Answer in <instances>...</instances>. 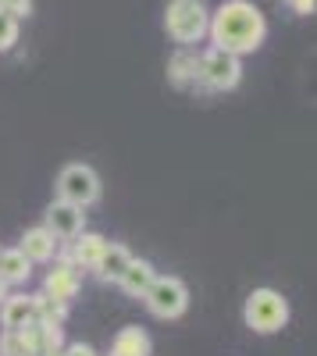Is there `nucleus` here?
Wrapping results in <instances>:
<instances>
[{
    "label": "nucleus",
    "mask_w": 317,
    "mask_h": 356,
    "mask_svg": "<svg viewBox=\"0 0 317 356\" xmlns=\"http://www.w3.org/2000/svg\"><path fill=\"white\" fill-rule=\"evenodd\" d=\"M243 317H246V328L250 332L275 335V332L285 328V321H289V303H285V296L275 292V289H253L246 296Z\"/></svg>",
    "instance_id": "obj_3"
},
{
    "label": "nucleus",
    "mask_w": 317,
    "mask_h": 356,
    "mask_svg": "<svg viewBox=\"0 0 317 356\" xmlns=\"http://www.w3.org/2000/svg\"><path fill=\"white\" fill-rule=\"evenodd\" d=\"M18 250L25 253L29 264H47V260L57 257V239L40 225V228H29V232L22 235V246H18Z\"/></svg>",
    "instance_id": "obj_10"
},
{
    "label": "nucleus",
    "mask_w": 317,
    "mask_h": 356,
    "mask_svg": "<svg viewBox=\"0 0 317 356\" xmlns=\"http://www.w3.org/2000/svg\"><path fill=\"white\" fill-rule=\"evenodd\" d=\"M104 250H107V239L104 235H97V232H82L79 239H75V250H72V264H79V267H93L100 264V257H104Z\"/></svg>",
    "instance_id": "obj_13"
},
{
    "label": "nucleus",
    "mask_w": 317,
    "mask_h": 356,
    "mask_svg": "<svg viewBox=\"0 0 317 356\" xmlns=\"http://www.w3.org/2000/svg\"><path fill=\"white\" fill-rule=\"evenodd\" d=\"M75 292H79V271H75V264L72 260H57L54 271L43 282V296H50V300H57V303H68V300H75Z\"/></svg>",
    "instance_id": "obj_8"
},
{
    "label": "nucleus",
    "mask_w": 317,
    "mask_h": 356,
    "mask_svg": "<svg viewBox=\"0 0 317 356\" xmlns=\"http://www.w3.org/2000/svg\"><path fill=\"white\" fill-rule=\"evenodd\" d=\"M29 275H33V264L25 260L22 250H0V278L8 285H22L29 282Z\"/></svg>",
    "instance_id": "obj_16"
},
{
    "label": "nucleus",
    "mask_w": 317,
    "mask_h": 356,
    "mask_svg": "<svg viewBox=\"0 0 317 356\" xmlns=\"http://www.w3.org/2000/svg\"><path fill=\"white\" fill-rule=\"evenodd\" d=\"M143 300H147V310L161 321H175L189 310V289L182 278H154L150 289L143 292Z\"/></svg>",
    "instance_id": "obj_5"
},
{
    "label": "nucleus",
    "mask_w": 317,
    "mask_h": 356,
    "mask_svg": "<svg viewBox=\"0 0 317 356\" xmlns=\"http://www.w3.org/2000/svg\"><path fill=\"white\" fill-rule=\"evenodd\" d=\"M4 296H8V282L0 278V303H4Z\"/></svg>",
    "instance_id": "obj_22"
},
{
    "label": "nucleus",
    "mask_w": 317,
    "mask_h": 356,
    "mask_svg": "<svg viewBox=\"0 0 317 356\" xmlns=\"http://www.w3.org/2000/svg\"><path fill=\"white\" fill-rule=\"evenodd\" d=\"M157 278V271H154V264L150 260H129V267H125V275L118 278V285H122V292H129V296H139L143 300V292L150 289V282Z\"/></svg>",
    "instance_id": "obj_12"
},
{
    "label": "nucleus",
    "mask_w": 317,
    "mask_h": 356,
    "mask_svg": "<svg viewBox=\"0 0 317 356\" xmlns=\"http://www.w3.org/2000/svg\"><path fill=\"white\" fill-rule=\"evenodd\" d=\"M243 79V65L236 54H225L218 47H211L207 54L196 57V86L200 89H211V93H228L236 89Z\"/></svg>",
    "instance_id": "obj_4"
},
{
    "label": "nucleus",
    "mask_w": 317,
    "mask_h": 356,
    "mask_svg": "<svg viewBox=\"0 0 317 356\" xmlns=\"http://www.w3.org/2000/svg\"><path fill=\"white\" fill-rule=\"evenodd\" d=\"M129 260H132V253L125 246H111L107 243V250H104V257H100V264L93 267V271L100 275V282H114V285H118V278L125 275Z\"/></svg>",
    "instance_id": "obj_14"
},
{
    "label": "nucleus",
    "mask_w": 317,
    "mask_h": 356,
    "mask_svg": "<svg viewBox=\"0 0 317 356\" xmlns=\"http://www.w3.org/2000/svg\"><path fill=\"white\" fill-rule=\"evenodd\" d=\"M40 356H61V349H50V353H40Z\"/></svg>",
    "instance_id": "obj_23"
},
{
    "label": "nucleus",
    "mask_w": 317,
    "mask_h": 356,
    "mask_svg": "<svg viewBox=\"0 0 317 356\" xmlns=\"http://www.w3.org/2000/svg\"><path fill=\"white\" fill-rule=\"evenodd\" d=\"M168 82L175 89H193L196 86V54H189L186 47L168 61Z\"/></svg>",
    "instance_id": "obj_15"
},
{
    "label": "nucleus",
    "mask_w": 317,
    "mask_h": 356,
    "mask_svg": "<svg viewBox=\"0 0 317 356\" xmlns=\"http://www.w3.org/2000/svg\"><path fill=\"white\" fill-rule=\"evenodd\" d=\"M0 11H8L15 18H29V11H33V0H0Z\"/></svg>",
    "instance_id": "obj_19"
},
{
    "label": "nucleus",
    "mask_w": 317,
    "mask_h": 356,
    "mask_svg": "<svg viewBox=\"0 0 317 356\" xmlns=\"http://www.w3.org/2000/svg\"><path fill=\"white\" fill-rule=\"evenodd\" d=\"M107 356H150V335L143 328H136V324H129V328H122L114 335Z\"/></svg>",
    "instance_id": "obj_11"
},
{
    "label": "nucleus",
    "mask_w": 317,
    "mask_h": 356,
    "mask_svg": "<svg viewBox=\"0 0 317 356\" xmlns=\"http://www.w3.org/2000/svg\"><path fill=\"white\" fill-rule=\"evenodd\" d=\"M54 239H79V235L86 232V214L82 207H72L65 200H57L47 207V225H43Z\"/></svg>",
    "instance_id": "obj_7"
},
{
    "label": "nucleus",
    "mask_w": 317,
    "mask_h": 356,
    "mask_svg": "<svg viewBox=\"0 0 317 356\" xmlns=\"http://www.w3.org/2000/svg\"><path fill=\"white\" fill-rule=\"evenodd\" d=\"M0 321H4V332H18L36 324V296L18 292V296H4V307H0Z\"/></svg>",
    "instance_id": "obj_9"
},
{
    "label": "nucleus",
    "mask_w": 317,
    "mask_h": 356,
    "mask_svg": "<svg viewBox=\"0 0 317 356\" xmlns=\"http://www.w3.org/2000/svg\"><path fill=\"white\" fill-rule=\"evenodd\" d=\"M61 356H97V353H93V346H86V342H72Z\"/></svg>",
    "instance_id": "obj_21"
},
{
    "label": "nucleus",
    "mask_w": 317,
    "mask_h": 356,
    "mask_svg": "<svg viewBox=\"0 0 317 356\" xmlns=\"http://www.w3.org/2000/svg\"><path fill=\"white\" fill-rule=\"evenodd\" d=\"M65 314H68V303H57V300H50V296H36V321L40 324H61L65 321Z\"/></svg>",
    "instance_id": "obj_17"
},
{
    "label": "nucleus",
    "mask_w": 317,
    "mask_h": 356,
    "mask_svg": "<svg viewBox=\"0 0 317 356\" xmlns=\"http://www.w3.org/2000/svg\"><path fill=\"white\" fill-rule=\"evenodd\" d=\"M207 25H211V11L204 0H168L164 29L175 43H182V47L200 43L207 36Z\"/></svg>",
    "instance_id": "obj_2"
},
{
    "label": "nucleus",
    "mask_w": 317,
    "mask_h": 356,
    "mask_svg": "<svg viewBox=\"0 0 317 356\" xmlns=\"http://www.w3.org/2000/svg\"><path fill=\"white\" fill-rule=\"evenodd\" d=\"M207 36L225 54H236V57L253 54V50H261V43L268 36L264 11L257 8L253 0H225V4L211 15Z\"/></svg>",
    "instance_id": "obj_1"
},
{
    "label": "nucleus",
    "mask_w": 317,
    "mask_h": 356,
    "mask_svg": "<svg viewBox=\"0 0 317 356\" xmlns=\"http://www.w3.org/2000/svg\"><path fill=\"white\" fill-rule=\"evenodd\" d=\"M15 43H18V18L0 11V54H8Z\"/></svg>",
    "instance_id": "obj_18"
},
{
    "label": "nucleus",
    "mask_w": 317,
    "mask_h": 356,
    "mask_svg": "<svg viewBox=\"0 0 317 356\" xmlns=\"http://www.w3.org/2000/svg\"><path fill=\"white\" fill-rule=\"evenodd\" d=\"M285 4H289L296 15H303V18H310L317 11V0H285Z\"/></svg>",
    "instance_id": "obj_20"
},
{
    "label": "nucleus",
    "mask_w": 317,
    "mask_h": 356,
    "mask_svg": "<svg viewBox=\"0 0 317 356\" xmlns=\"http://www.w3.org/2000/svg\"><path fill=\"white\" fill-rule=\"evenodd\" d=\"M57 200H65L72 207H90L100 200V178L90 164H68L57 175Z\"/></svg>",
    "instance_id": "obj_6"
}]
</instances>
